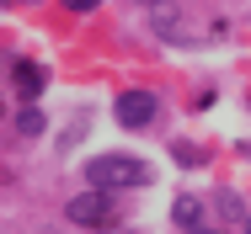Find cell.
<instances>
[{"label": "cell", "mask_w": 251, "mask_h": 234, "mask_svg": "<svg viewBox=\"0 0 251 234\" xmlns=\"http://www.w3.org/2000/svg\"><path fill=\"white\" fill-rule=\"evenodd\" d=\"M86 181H91V187H107V191H118V187H150L155 170L145 165V160H134V154H97V160L86 165Z\"/></svg>", "instance_id": "cell-1"}, {"label": "cell", "mask_w": 251, "mask_h": 234, "mask_svg": "<svg viewBox=\"0 0 251 234\" xmlns=\"http://www.w3.org/2000/svg\"><path fill=\"white\" fill-rule=\"evenodd\" d=\"M64 218L80 224V229H107L112 224V197H107V187H91V191H80V197H70Z\"/></svg>", "instance_id": "cell-2"}, {"label": "cell", "mask_w": 251, "mask_h": 234, "mask_svg": "<svg viewBox=\"0 0 251 234\" xmlns=\"http://www.w3.org/2000/svg\"><path fill=\"white\" fill-rule=\"evenodd\" d=\"M155 106H160V101H155L150 91H123L118 101H112V117H118L123 128H145V123L155 117Z\"/></svg>", "instance_id": "cell-3"}, {"label": "cell", "mask_w": 251, "mask_h": 234, "mask_svg": "<svg viewBox=\"0 0 251 234\" xmlns=\"http://www.w3.org/2000/svg\"><path fill=\"white\" fill-rule=\"evenodd\" d=\"M43 80H49V75H43L38 64H16V91L27 96V101H38V91H43Z\"/></svg>", "instance_id": "cell-4"}, {"label": "cell", "mask_w": 251, "mask_h": 234, "mask_svg": "<svg viewBox=\"0 0 251 234\" xmlns=\"http://www.w3.org/2000/svg\"><path fill=\"white\" fill-rule=\"evenodd\" d=\"M176 224H182L187 234L203 224V202H198V197H182V202H176Z\"/></svg>", "instance_id": "cell-5"}, {"label": "cell", "mask_w": 251, "mask_h": 234, "mask_svg": "<svg viewBox=\"0 0 251 234\" xmlns=\"http://www.w3.org/2000/svg\"><path fill=\"white\" fill-rule=\"evenodd\" d=\"M43 128H49V123H43V112H38V106H27V112L16 117V133H27V139H38Z\"/></svg>", "instance_id": "cell-6"}, {"label": "cell", "mask_w": 251, "mask_h": 234, "mask_svg": "<svg viewBox=\"0 0 251 234\" xmlns=\"http://www.w3.org/2000/svg\"><path fill=\"white\" fill-rule=\"evenodd\" d=\"M59 5H64V11H97L101 0H59Z\"/></svg>", "instance_id": "cell-7"}, {"label": "cell", "mask_w": 251, "mask_h": 234, "mask_svg": "<svg viewBox=\"0 0 251 234\" xmlns=\"http://www.w3.org/2000/svg\"><path fill=\"white\" fill-rule=\"evenodd\" d=\"M101 234H134V229H101Z\"/></svg>", "instance_id": "cell-8"}, {"label": "cell", "mask_w": 251, "mask_h": 234, "mask_svg": "<svg viewBox=\"0 0 251 234\" xmlns=\"http://www.w3.org/2000/svg\"><path fill=\"white\" fill-rule=\"evenodd\" d=\"M246 234H251V213H246Z\"/></svg>", "instance_id": "cell-9"}, {"label": "cell", "mask_w": 251, "mask_h": 234, "mask_svg": "<svg viewBox=\"0 0 251 234\" xmlns=\"http://www.w3.org/2000/svg\"><path fill=\"white\" fill-rule=\"evenodd\" d=\"M193 234H214V229H193Z\"/></svg>", "instance_id": "cell-10"}]
</instances>
